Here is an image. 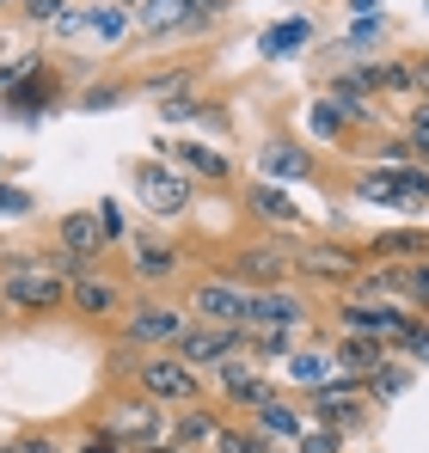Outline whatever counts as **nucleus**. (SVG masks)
<instances>
[{"label":"nucleus","mask_w":429,"mask_h":453,"mask_svg":"<svg viewBox=\"0 0 429 453\" xmlns=\"http://www.w3.org/2000/svg\"><path fill=\"white\" fill-rule=\"evenodd\" d=\"M411 319H417V312H405L399 301H350V295H344V301L332 306V337H374V343L393 349Z\"/></svg>","instance_id":"nucleus-10"},{"label":"nucleus","mask_w":429,"mask_h":453,"mask_svg":"<svg viewBox=\"0 0 429 453\" xmlns=\"http://www.w3.org/2000/svg\"><path fill=\"white\" fill-rule=\"evenodd\" d=\"M399 172V215H424L429 209V165H393Z\"/></svg>","instance_id":"nucleus-36"},{"label":"nucleus","mask_w":429,"mask_h":453,"mask_svg":"<svg viewBox=\"0 0 429 453\" xmlns=\"http://www.w3.org/2000/svg\"><path fill=\"white\" fill-rule=\"evenodd\" d=\"M424 368H429V356H424Z\"/></svg>","instance_id":"nucleus-55"},{"label":"nucleus","mask_w":429,"mask_h":453,"mask_svg":"<svg viewBox=\"0 0 429 453\" xmlns=\"http://www.w3.org/2000/svg\"><path fill=\"white\" fill-rule=\"evenodd\" d=\"M350 12H356V19H368V12H380V0H350Z\"/></svg>","instance_id":"nucleus-51"},{"label":"nucleus","mask_w":429,"mask_h":453,"mask_svg":"<svg viewBox=\"0 0 429 453\" xmlns=\"http://www.w3.org/2000/svg\"><path fill=\"white\" fill-rule=\"evenodd\" d=\"M239 349H246V362H288L294 349H300V337L294 331H258V325H239Z\"/></svg>","instance_id":"nucleus-28"},{"label":"nucleus","mask_w":429,"mask_h":453,"mask_svg":"<svg viewBox=\"0 0 429 453\" xmlns=\"http://www.w3.org/2000/svg\"><path fill=\"white\" fill-rule=\"evenodd\" d=\"M307 129H313V142H350V129H344V104H338L332 92H325V98H313Z\"/></svg>","instance_id":"nucleus-35"},{"label":"nucleus","mask_w":429,"mask_h":453,"mask_svg":"<svg viewBox=\"0 0 429 453\" xmlns=\"http://www.w3.org/2000/svg\"><path fill=\"white\" fill-rule=\"evenodd\" d=\"M56 245H62V251H74L80 264H98V257H105V239H98L92 209H68V215L56 221Z\"/></svg>","instance_id":"nucleus-24"},{"label":"nucleus","mask_w":429,"mask_h":453,"mask_svg":"<svg viewBox=\"0 0 429 453\" xmlns=\"http://www.w3.org/2000/svg\"><path fill=\"white\" fill-rule=\"evenodd\" d=\"M0 312L6 319H56V312H68V282L50 276L37 251H0Z\"/></svg>","instance_id":"nucleus-1"},{"label":"nucleus","mask_w":429,"mask_h":453,"mask_svg":"<svg viewBox=\"0 0 429 453\" xmlns=\"http://www.w3.org/2000/svg\"><path fill=\"white\" fill-rule=\"evenodd\" d=\"M380 31H386V12H368V19H356V25H350V43H374V37H380Z\"/></svg>","instance_id":"nucleus-50"},{"label":"nucleus","mask_w":429,"mask_h":453,"mask_svg":"<svg viewBox=\"0 0 429 453\" xmlns=\"http://www.w3.org/2000/svg\"><path fill=\"white\" fill-rule=\"evenodd\" d=\"M129 25H136L129 6H117V0H86V31H92L98 43H123Z\"/></svg>","instance_id":"nucleus-31"},{"label":"nucleus","mask_w":429,"mask_h":453,"mask_svg":"<svg viewBox=\"0 0 429 453\" xmlns=\"http://www.w3.org/2000/svg\"><path fill=\"white\" fill-rule=\"evenodd\" d=\"M246 417H252V429H258L264 441H277V448H283V441H294V435L307 429L300 404H294V398H283V392H277V398H264V404H252Z\"/></svg>","instance_id":"nucleus-22"},{"label":"nucleus","mask_w":429,"mask_h":453,"mask_svg":"<svg viewBox=\"0 0 429 453\" xmlns=\"http://www.w3.org/2000/svg\"><path fill=\"white\" fill-rule=\"evenodd\" d=\"M283 368H288V380H294V386H307V392H313V386H325V380L338 374L325 349H294V356H288Z\"/></svg>","instance_id":"nucleus-37"},{"label":"nucleus","mask_w":429,"mask_h":453,"mask_svg":"<svg viewBox=\"0 0 429 453\" xmlns=\"http://www.w3.org/2000/svg\"><path fill=\"white\" fill-rule=\"evenodd\" d=\"M123 98H129V80H92V86H80V111H92V117L117 111Z\"/></svg>","instance_id":"nucleus-41"},{"label":"nucleus","mask_w":429,"mask_h":453,"mask_svg":"<svg viewBox=\"0 0 429 453\" xmlns=\"http://www.w3.org/2000/svg\"><path fill=\"white\" fill-rule=\"evenodd\" d=\"M129 386H136V392H147L153 404H166V411H178V404H203V398H209L203 374H197V368H184L172 349H147Z\"/></svg>","instance_id":"nucleus-7"},{"label":"nucleus","mask_w":429,"mask_h":453,"mask_svg":"<svg viewBox=\"0 0 429 453\" xmlns=\"http://www.w3.org/2000/svg\"><path fill=\"white\" fill-rule=\"evenodd\" d=\"M0 104H6V117L37 123V117H50V111L68 104V74L56 68V56H37V50H31V68L0 92Z\"/></svg>","instance_id":"nucleus-5"},{"label":"nucleus","mask_w":429,"mask_h":453,"mask_svg":"<svg viewBox=\"0 0 429 453\" xmlns=\"http://www.w3.org/2000/svg\"><path fill=\"white\" fill-rule=\"evenodd\" d=\"M246 325H258V331H313L319 325V306L313 295L300 288V282H283V288H258L252 301H246Z\"/></svg>","instance_id":"nucleus-11"},{"label":"nucleus","mask_w":429,"mask_h":453,"mask_svg":"<svg viewBox=\"0 0 429 453\" xmlns=\"http://www.w3.org/2000/svg\"><path fill=\"white\" fill-rule=\"evenodd\" d=\"M136 196H142L147 215H160V221H178L191 203H197V184L172 165V159H136Z\"/></svg>","instance_id":"nucleus-9"},{"label":"nucleus","mask_w":429,"mask_h":453,"mask_svg":"<svg viewBox=\"0 0 429 453\" xmlns=\"http://www.w3.org/2000/svg\"><path fill=\"white\" fill-rule=\"evenodd\" d=\"M172 165H178V172H184L197 190H203V184H209V190H227V184H233V159L214 148V142H191V135H178Z\"/></svg>","instance_id":"nucleus-19"},{"label":"nucleus","mask_w":429,"mask_h":453,"mask_svg":"<svg viewBox=\"0 0 429 453\" xmlns=\"http://www.w3.org/2000/svg\"><path fill=\"white\" fill-rule=\"evenodd\" d=\"M209 453H283V448H277V441H264V435H258L252 423H239V417H227V423H221V435H214V448H209Z\"/></svg>","instance_id":"nucleus-34"},{"label":"nucleus","mask_w":429,"mask_h":453,"mask_svg":"<svg viewBox=\"0 0 429 453\" xmlns=\"http://www.w3.org/2000/svg\"><path fill=\"white\" fill-rule=\"evenodd\" d=\"M0 178H6V159H0Z\"/></svg>","instance_id":"nucleus-53"},{"label":"nucleus","mask_w":429,"mask_h":453,"mask_svg":"<svg viewBox=\"0 0 429 453\" xmlns=\"http://www.w3.org/2000/svg\"><path fill=\"white\" fill-rule=\"evenodd\" d=\"M424 98V56H380V104Z\"/></svg>","instance_id":"nucleus-25"},{"label":"nucleus","mask_w":429,"mask_h":453,"mask_svg":"<svg viewBox=\"0 0 429 453\" xmlns=\"http://www.w3.org/2000/svg\"><path fill=\"white\" fill-rule=\"evenodd\" d=\"M405 386H411V362H399V356H386L374 374H368V404L380 411V404H393V398H405Z\"/></svg>","instance_id":"nucleus-33"},{"label":"nucleus","mask_w":429,"mask_h":453,"mask_svg":"<svg viewBox=\"0 0 429 453\" xmlns=\"http://www.w3.org/2000/svg\"><path fill=\"white\" fill-rule=\"evenodd\" d=\"M239 203H246V221L258 226V233H277V239L307 233V209L288 196L283 184H270V178H252V184L239 190Z\"/></svg>","instance_id":"nucleus-12"},{"label":"nucleus","mask_w":429,"mask_h":453,"mask_svg":"<svg viewBox=\"0 0 429 453\" xmlns=\"http://www.w3.org/2000/svg\"><path fill=\"white\" fill-rule=\"evenodd\" d=\"M221 276H233L246 295H258V288H283V282H294V245L277 239V233H252V239H239V245L227 251Z\"/></svg>","instance_id":"nucleus-3"},{"label":"nucleus","mask_w":429,"mask_h":453,"mask_svg":"<svg viewBox=\"0 0 429 453\" xmlns=\"http://www.w3.org/2000/svg\"><path fill=\"white\" fill-rule=\"evenodd\" d=\"M227 12H233V0H191V37L214 31V25H221Z\"/></svg>","instance_id":"nucleus-44"},{"label":"nucleus","mask_w":429,"mask_h":453,"mask_svg":"<svg viewBox=\"0 0 429 453\" xmlns=\"http://www.w3.org/2000/svg\"><path fill=\"white\" fill-rule=\"evenodd\" d=\"M313 43V25L307 19H283V25H270L264 37H258V56L264 62H283V56H300Z\"/></svg>","instance_id":"nucleus-30"},{"label":"nucleus","mask_w":429,"mask_h":453,"mask_svg":"<svg viewBox=\"0 0 429 453\" xmlns=\"http://www.w3.org/2000/svg\"><path fill=\"white\" fill-rule=\"evenodd\" d=\"M197 80H203V68H197V62H178V68H153V74H142L136 86H142V92H153V98L166 104V98H191V92H197Z\"/></svg>","instance_id":"nucleus-29"},{"label":"nucleus","mask_w":429,"mask_h":453,"mask_svg":"<svg viewBox=\"0 0 429 453\" xmlns=\"http://www.w3.org/2000/svg\"><path fill=\"white\" fill-rule=\"evenodd\" d=\"M136 31L147 43L191 37V0H136Z\"/></svg>","instance_id":"nucleus-21"},{"label":"nucleus","mask_w":429,"mask_h":453,"mask_svg":"<svg viewBox=\"0 0 429 453\" xmlns=\"http://www.w3.org/2000/svg\"><path fill=\"white\" fill-rule=\"evenodd\" d=\"M50 31H56L62 43H68V37H86V0H68V12H62Z\"/></svg>","instance_id":"nucleus-48"},{"label":"nucleus","mask_w":429,"mask_h":453,"mask_svg":"<svg viewBox=\"0 0 429 453\" xmlns=\"http://www.w3.org/2000/svg\"><path fill=\"white\" fill-rule=\"evenodd\" d=\"M129 306V288L123 276H105V270H86L80 282H68V312L80 325H117Z\"/></svg>","instance_id":"nucleus-13"},{"label":"nucleus","mask_w":429,"mask_h":453,"mask_svg":"<svg viewBox=\"0 0 429 453\" xmlns=\"http://www.w3.org/2000/svg\"><path fill=\"white\" fill-rule=\"evenodd\" d=\"M221 423H227V411H221L214 398H203V404H178L172 423H166V441L184 448V453H209L214 435H221Z\"/></svg>","instance_id":"nucleus-18"},{"label":"nucleus","mask_w":429,"mask_h":453,"mask_svg":"<svg viewBox=\"0 0 429 453\" xmlns=\"http://www.w3.org/2000/svg\"><path fill=\"white\" fill-rule=\"evenodd\" d=\"M264 398H277V380L264 374L258 362H246V356H227L221 368H214V404L221 411H252V404H264Z\"/></svg>","instance_id":"nucleus-15"},{"label":"nucleus","mask_w":429,"mask_h":453,"mask_svg":"<svg viewBox=\"0 0 429 453\" xmlns=\"http://www.w3.org/2000/svg\"><path fill=\"white\" fill-rule=\"evenodd\" d=\"M142 356H147V349H129V343L117 337V343L105 349V386H129L136 368H142Z\"/></svg>","instance_id":"nucleus-40"},{"label":"nucleus","mask_w":429,"mask_h":453,"mask_svg":"<svg viewBox=\"0 0 429 453\" xmlns=\"http://www.w3.org/2000/svg\"><path fill=\"white\" fill-rule=\"evenodd\" d=\"M350 203H362V209H399V172L362 159V172L350 178Z\"/></svg>","instance_id":"nucleus-27"},{"label":"nucleus","mask_w":429,"mask_h":453,"mask_svg":"<svg viewBox=\"0 0 429 453\" xmlns=\"http://www.w3.org/2000/svg\"><path fill=\"white\" fill-rule=\"evenodd\" d=\"M344 295L350 301H399V264H362V276Z\"/></svg>","instance_id":"nucleus-32"},{"label":"nucleus","mask_w":429,"mask_h":453,"mask_svg":"<svg viewBox=\"0 0 429 453\" xmlns=\"http://www.w3.org/2000/svg\"><path fill=\"white\" fill-rule=\"evenodd\" d=\"M178 276H184V245L153 239V233H129V282H142L147 295H160Z\"/></svg>","instance_id":"nucleus-14"},{"label":"nucleus","mask_w":429,"mask_h":453,"mask_svg":"<svg viewBox=\"0 0 429 453\" xmlns=\"http://www.w3.org/2000/svg\"><path fill=\"white\" fill-rule=\"evenodd\" d=\"M362 245H344V239H300L294 245V282L307 288V295H325V288H350L362 276Z\"/></svg>","instance_id":"nucleus-4"},{"label":"nucleus","mask_w":429,"mask_h":453,"mask_svg":"<svg viewBox=\"0 0 429 453\" xmlns=\"http://www.w3.org/2000/svg\"><path fill=\"white\" fill-rule=\"evenodd\" d=\"M117 6H129V12H136V0H117Z\"/></svg>","instance_id":"nucleus-52"},{"label":"nucleus","mask_w":429,"mask_h":453,"mask_svg":"<svg viewBox=\"0 0 429 453\" xmlns=\"http://www.w3.org/2000/svg\"><path fill=\"white\" fill-rule=\"evenodd\" d=\"M294 453H344V435H332V429H300V435H294Z\"/></svg>","instance_id":"nucleus-47"},{"label":"nucleus","mask_w":429,"mask_h":453,"mask_svg":"<svg viewBox=\"0 0 429 453\" xmlns=\"http://www.w3.org/2000/svg\"><path fill=\"white\" fill-rule=\"evenodd\" d=\"M37 203H31V190H19V184H6L0 178V221H25Z\"/></svg>","instance_id":"nucleus-46"},{"label":"nucleus","mask_w":429,"mask_h":453,"mask_svg":"<svg viewBox=\"0 0 429 453\" xmlns=\"http://www.w3.org/2000/svg\"><path fill=\"white\" fill-rule=\"evenodd\" d=\"M62 12H68V0H19V19H25V25H43V31H50Z\"/></svg>","instance_id":"nucleus-45"},{"label":"nucleus","mask_w":429,"mask_h":453,"mask_svg":"<svg viewBox=\"0 0 429 453\" xmlns=\"http://www.w3.org/2000/svg\"><path fill=\"white\" fill-rule=\"evenodd\" d=\"M0 6H19V0H0Z\"/></svg>","instance_id":"nucleus-54"},{"label":"nucleus","mask_w":429,"mask_h":453,"mask_svg":"<svg viewBox=\"0 0 429 453\" xmlns=\"http://www.w3.org/2000/svg\"><path fill=\"white\" fill-rule=\"evenodd\" d=\"M258 165H264L270 184H277V178H283V184H319V178H325V172L313 165V153L300 148V142H288V135H270V142L258 148Z\"/></svg>","instance_id":"nucleus-20"},{"label":"nucleus","mask_w":429,"mask_h":453,"mask_svg":"<svg viewBox=\"0 0 429 453\" xmlns=\"http://www.w3.org/2000/svg\"><path fill=\"white\" fill-rule=\"evenodd\" d=\"M0 453H68V448H62V435H56V429H25V435L0 441Z\"/></svg>","instance_id":"nucleus-43"},{"label":"nucleus","mask_w":429,"mask_h":453,"mask_svg":"<svg viewBox=\"0 0 429 453\" xmlns=\"http://www.w3.org/2000/svg\"><path fill=\"white\" fill-rule=\"evenodd\" d=\"M184 325H191V312H184L178 301L147 295V301H129V306H123L117 337H123L129 349H172V343L184 337Z\"/></svg>","instance_id":"nucleus-6"},{"label":"nucleus","mask_w":429,"mask_h":453,"mask_svg":"<svg viewBox=\"0 0 429 453\" xmlns=\"http://www.w3.org/2000/svg\"><path fill=\"white\" fill-rule=\"evenodd\" d=\"M246 288L233 282V276H221V270H203V276H191V288H184V312L197 319V325H227V331H239L246 325Z\"/></svg>","instance_id":"nucleus-8"},{"label":"nucleus","mask_w":429,"mask_h":453,"mask_svg":"<svg viewBox=\"0 0 429 453\" xmlns=\"http://www.w3.org/2000/svg\"><path fill=\"white\" fill-rule=\"evenodd\" d=\"M92 221H98V239H105V251L129 245V221H123V203H117V196H98V203H92Z\"/></svg>","instance_id":"nucleus-39"},{"label":"nucleus","mask_w":429,"mask_h":453,"mask_svg":"<svg viewBox=\"0 0 429 453\" xmlns=\"http://www.w3.org/2000/svg\"><path fill=\"white\" fill-rule=\"evenodd\" d=\"M393 356H399V362H411V368H417V362L429 356V312H417V319H411V325L399 331V343H393Z\"/></svg>","instance_id":"nucleus-42"},{"label":"nucleus","mask_w":429,"mask_h":453,"mask_svg":"<svg viewBox=\"0 0 429 453\" xmlns=\"http://www.w3.org/2000/svg\"><path fill=\"white\" fill-rule=\"evenodd\" d=\"M92 423H98V429H105L123 453H136V448L166 441L172 411H166V404H153L147 392H136V386H111V392H105V404L92 411Z\"/></svg>","instance_id":"nucleus-2"},{"label":"nucleus","mask_w":429,"mask_h":453,"mask_svg":"<svg viewBox=\"0 0 429 453\" xmlns=\"http://www.w3.org/2000/svg\"><path fill=\"white\" fill-rule=\"evenodd\" d=\"M160 123L166 129H191V123H203L209 135H227V104H214V98H166L160 104Z\"/></svg>","instance_id":"nucleus-23"},{"label":"nucleus","mask_w":429,"mask_h":453,"mask_svg":"<svg viewBox=\"0 0 429 453\" xmlns=\"http://www.w3.org/2000/svg\"><path fill=\"white\" fill-rule=\"evenodd\" d=\"M362 257H368V264H417V257H429V226L424 221L374 226V233L362 239Z\"/></svg>","instance_id":"nucleus-17"},{"label":"nucleus","mask_w":429,"mask_h":453,"mask_svg":"<svg viewBox=\"0 0 429 453\" xmlns=\"http://www.w3.org/2000/svg\"><path fill=\"white\" fill-rule=\"evenodd\" d=\"M399 306L405 312H429V257L399 264Z\"/></svg>","instance_id":"nucleus-38"},{"label":"nucleus","mask_w":429,"mask_h":453,"mask_svg":"<svg viewBox=\"0 0 429 453\" xmlns=\"http://www.w3.org/2000/svg\"><path fill=\"white\" fill-rule=\"evenodd\" d=\"M325 356H332V368H338V374H362V380H368L386 356H393V349H386V343H374V337H332V343H325Z\"/></svg>","instance_id":"nucleus-26"},{"label":"nucleus","mask_w":429,"mask_h":453,"mask_svg":"<svg viewBox=\"0 0 429 453\" xmlns=\"http://www.w3.org/2000/svg\"><path fill=\"white\" fill-rule=\"evenodd\" d=\"M172 356H178L184 368H197V374H214L227 356H246V349H239V331H227V325H197V319H191L184 337L172 343Z\"/></svg>","instance_id":"nucleus-16"},{"label":"nucleus","mask_w":429,"mask_h":453,"mask_svg":"<svg viewBox=\"0 0 429 453\" xmlns=\"http://www.w3.org/2000/svg\"><path fill=\"white\" fill-rule=\"evenodd\" d=\"M68 453H123V448H117V441H111L98 423H86V429H80V441H74Z\"/></svg>","instance_id":"nucleus-49"}]
</instances>
